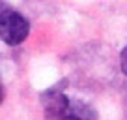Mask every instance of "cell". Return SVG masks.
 Listing matches in <instances>:
<instances>
[{
  "label": "cell",
  "instance_id": "cell-1",
  "mask_svg": "<svg viewBox=\"0 0 127 120\" xmlns=\"http://www.w3.org/2000/svg\"><path fill=\"white\" fill-rule=\"evenodd\" d=\"M30 34V23L19 11L0 6V40L8 45H19Z\"/></svg>",
  "mask_w": 127,
  "mask_h": 120
},
{
  "label": "cell",
  "instance_id": "cell-2",
  "mask_svg": "<svg viewBox=\"0 0 127 120\" xmlns=\"http://www.w3.org/2000/svg\"><path fill=\"white\" fill-rule=\"evenodd\" d=\"M64 115H71L79 120H95V111L90 107V105L82 103V101H75V100H69L67 109Z\"/></svg>",
  "mask_w": 127,
  "mask_h": 120
},
{
  "label": "cell",
  "instance_id": "cell-3",
  "mask_svg": "<svg viewBox=\"0 0 127 120\" xmlns=\"http://www.w3.org/2000/svg\"><path fill=\"white\" fill-rule=\"evenodd\" d=\"M120 68H122V71L127 75V45L123 47L122 55H120Z\"/></svg>",
  "mask_w": 127,
  "mask_h": 120
},
{
  "label": "cell",
  "instance_id": "cell-4",
  "mask_svg": "<svg viewBox=\"0 0 127 120\" xmlns=\"http://www.w3.org/2000/svg\"><path fill=\"white\" fill-rule=\"evenodd\" d=\"M4 100V88H2V84H0V101Z\"/></svg>",
  "mask_w": 127,
  "mask_h": 120
}]
</instances>
